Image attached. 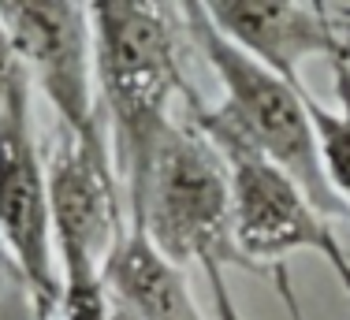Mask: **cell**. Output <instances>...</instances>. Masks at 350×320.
Segmentation results:
<instances>
[{"label":"cell","instance_id":"6da1fadb","mask_svg":"<svg viewBox=\"0 0 350 320\" xmlns=\"http://www.w3.org/2000/svg\"><path fill=\"white\" fill-rule=\"evenodd\" d=\"M179 8L194 49L205 56V64L216 71V79L224 86V101L213 108L202 105L198 90L190 97H183L187 120L209 142H243L269 164H276L287 179H295L302 187V194L313 201V209L324 220L350 216V209L336 198V190L328 187V175H324L310 108H306L310 94L283 82L280 75L257 64L254 56H246L239 45H231L205 15V4H179Z\"/></svg>","mask_w":350,"mask_h":320},{"label":"cell","instance_id":"7a4b0ae2","mask_svg":"<svg viewBox=\"0 0 350 320\" xmlns=\"http://www.w3.org/2000/svg\"><path fill=\"white\" fill-rule=\"evenodd\" d=\"M90 23L97 97L112 164L123 183L172 123L175 94H194L179 56L187 23L179 4L157 0H101L90 4Z\"/></svg>","mask_w":350,"mask_h":320},{"label":"cell","instance_id":"3957f363","mask_svg":"<svg viewBox=\"0 0 350 320\" xmlns=\"http://www.w3.org/2000/svg\"><path fill=\"white\" fill-rule=\"evenodd\" d=\"M131 231H138L172 265L205 272L250 268L235 246L231 172L213 142L190 120H172L123 179ZM254 272V268H250Z\"/></svg>","mask_w":350,"mask_h":320},{"label":"cell","instance_id":"277c9868","mask_svg":"<svg viewBox=\"0 0 350 320\" xmlns=\"http://www.w3.org/2000/svg\"><path fill=\"white\" fill-rule=\"evenodd\" d=\"M12 45L27 71L56 108L64 134L79 142H108L94 75V23L90 4L75 0H8L0 4Z\"/></svg>","mask_w":350,"mask_h":320},{"label":"cell","instance_id":"5b68a950","mask_svg":"<svg viewBox=\"0 0 350 320\" xmlns=\"http://www.w3.org/2000/svg\"><path fill=\"white\" fill-rule=\"evenodd\" d=\"M0 239L34 302L56 309L60 280H56L49 172L41 164L30 123V79H23L0 108Z\"/></svg>","mask_w":350,"mask_h":320},{"label":"cell","instance_id":"8992f818","mask_svg":"<svg viewBox=\"0 0 350 320\" xmlns=\"http://www.w3.org/2000/svg\"><path fill=\"white\" fill-rule=\"evenodd\" d=\"M231 172V220H235V246L250 261V268L283 265L291 254H324L328 261L339 250L328 220L313 209L295 179L269 164L243 142H213Z\"/></svg>","mask_w":350,"mask_h":320},{"label":"cell","instance_id":"52a82bcc","mask_svg":"<svg viewBox=\"0 0 350 320\" xmlns=\"http://www.w3.org/2000/svg\"><path fill=\"white\" fill-rule=\"evenodd\" d=\"M213 27L283 82L302 86V64L313 56L339 64L350 53V19L317 0H213Z\"/></svg>","mask_w":350,"mask_h":320},{"label":"cell","instance_id":"ba28073f","mask_svg":"<svg viewBox=\"0 0 350 320\" xmlns=\"http://www.w3.org/2000/svg\"><path fill=\"white\" fill-rule=\"evenodd\" d=\"M45 172L56 261H90L101 268L112 246L127 235V201H120L112 146L64 134Z\"/></svg>","mask_w":350,"mask_h":320},{"label":"cell","instance_id":"9c48e42d","mask_svg":"<svg viewBox=\"0 0 350 320\" xmlns=\"http://www.w3.org/2000/svg\"><path fill=\"white\" fill-rule=\"evenodd\" d=\"M101 283L112 309L127 320H205L183 268L157 254L131 227L105 257Z\"/></svg>","mask_w":350,"mask_h":320},{"label":"cell","instance_id":"30bf717a","mask_svg":"<svg viewBox=\"0 0 350 320\" xmlns=\"http://www.w3.org/2000/svg\"><path fill=\"white\" fill-rule=\"evenodd\" d=\"M336 67V90H339V108H324L321 101H306L310 123L321 149V164L328 175V187L336 198L350 209V64L339 60Z\"/></svg>","mask_w":350,"mask_h":320},{"label":"cell","instance_id":"8fae6325","mask_svg":"<svg viewBox=\"0 0 350 320\" xmlns=\"http://www.w3.org/2000/svg\"><path fill=\"white\" fill-rule=\"evenodd\" d=\"M56 320H116L97 265H90V261H60Z\"/></svg>","mask_w":350,"mask_h":320},{"label":"cell","instance_id":"7c38bea8","mask_svg":"<svg viewBox=\"0 0 350 320\" xmlns=\"http://www.w3.org/2000/svg\"><path fill=\"white\" fill-rule=\"evenodd\" d=\"M0 320H38V302L19 272L0 276Z\"/></svg>","mask_w":350,"mask_h":320},{"label":"cell","instance_id":"4fadbf2b","mask_svg":"<svg viewBox=\"0 0 350 320\" xmlns=\"http://www.w3.org/2000/svg\"><path fill=\"white\" fill-rule=\"evenodd\" d=\"M23 79H27V71H23L19 53H15V45H12V34H8L4 19H0V108H4L8 94H12Z\"/></svg>","mask_w":350,"mask_h":320},{"label":"cell","instance_id":"5bb4252c","mask_svg":"<svg viewBox=\"0 0 350 320\" xmlns=\"http://www.w3.org/2000/svg\"><path fill=\"white\" fill-rule=\"evenodd\" d=\"M272 280H276V291H280L283 309H287V320H306L302 306H298V298H295V283H291L287 265H276V268H272Z\"/></svg>","mask_w":350,"mask_h":320},{"label":"cell","instance_id":"9a60e30c","mask_svg":"<svg viewBox=\"0 0 350 320\" xmlns=\"http://www.w3.org/2000/svg\"><path fill=\"white\" fill-rule=\"evenodd\" d=\"M205 276H209L213 306H216V313H220V320H243V317H239V309H235V302H231V294H228V280H224V272H205Z\"/></svg>","mask_w":350,"mask_h":320},{"label":"cell","instance_id":"2e32d148","mask_svg":"<svg viewBox=\"0 0 350 320\" xmlns=\"http://www.w3.org/2000/svg\"><path fill=\"white\" fill-rule=\"evenodd\" d=\"M328 265L336 268V276H339V283H343V291L350 294V261H347V254H343V246H339L336 254L328 257Z\"/></svg>","mask_w":350,"mask_h":320},{"label":"cell","instance_id":"e0dca14e","mask_svg":"<svg viewBox=\"0 0 350 320\" xmlns=\"http://www.w3.org/2000/svg\"><path fill=\"white\" fill-rule=\"evenodd\" d=\"M4 272H19V268H15V261H12V254H8L4 239H0V276H4Z\"/></svg>","mask_w":350,"mask_h":320},{"label":"cell","instance_id":"ac0fdd59","mask_svg":"<svg viewBox=\"0 0 350 320\" xmlns=\"http://www.w3.org/2000/svg\"><path fill=\"white\" fill-rule=\"evenodd\" d=\"M38 320H56V309L53 306H41V302H38Z\"/></svg>","mask_w":350,"mask_h":320},{"label":"cell","instance_id":"d6986e66","mask_svg":"<svg viewBox=\"0 0 350 320\" xmlns=\"http://www.w3.org/2000/svg\"><path fill=\"white\" fill-rule=\"evenodd\" d=\"M336 8H339V12H343V15H347V19H350V4H336Z\"/></svg>","mask_w":350,"mask_h":320}]
</instances>
